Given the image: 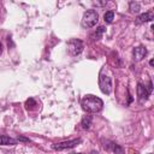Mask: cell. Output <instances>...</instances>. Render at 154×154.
<instances>
[{"label":"cell","mask_w":154,"mask_h":154,"mask_svg":"<svg viewBox=\"0 0 154 154\" xmlns=\"http://www.w3.org/2000/svg\"><path fill=\"white\" fill-rule=\"evenodd\" d=\"M149 154H150V153H149Z\"/></svg>","instance_id":"cell-22"},{"label":"cell","mask_w":154,"mask_h":154,"mask_svg":"<svg viewBox=\"0 0 154 154\" xmlns=\"http://www.w3.org/2000/svg\"><path fill=\"white\" fill-rule=\"evenodd\" d=\"M97 20H99V14H97V12H96L95 10H88V11L84 12L81 24H82L83 28L88 29V28H93V26L97 23Z\"/></svg>","instance_id":"cell-2"},{"label":"cell","mask_w":154,"mask_h":154,"mask_svg":"<svg viewBox=\"0 0 154 154\" xmlns=\"http://www.w3.org/2000/svg\"><path fill=\"white\" fill-rule=\"evenodd\" d=\"M16 143H17V141L10 136H6V135L0 136V146H10V144L13 146Z\"/></svg>","instance_id":"cell-9"},{"label":"cell","mask_w":154,"mask_h":154,"mask_svg":"<svg viewBox=\"0 0 154 154\" xmlns=\"http://www.w3.org/2000/svg\"><path fill=\"white\" fill-rule=\"evenodd\" d=\"M137 96H138V100L140 101H144L148 99L149 94L146 89V85H143L142 83H138L137 84Z\"/></svg>","instance_id":"cell-7"},{"label":"cell","mask_w":154,"mask_h":154,"mask_svg":"<svg viewBox=\"0 0 154 154\" xmlns=\"http://www.w3.org/2000/svg\"><path fill=\"white\" fill-rule=\"evenodd\" d=\"M113 18H114V13H113V11H107V12L103 14V19H105L106 23H112Z\"/></svg>","instance_id":"cell-13"},{"label":"cell","mask_w":154,"mask_h":154,"mask_svg":"<svg viewBox=\"0 0 154 154\" xmlns=\"http://www.w3.org/2000/svg\"><path fill=\"white\" fill-rule=\"evenodd\" d=\"M18 140H20V141H25V142H29V141H30L29 138H24V137H18Z\"/></svg>","instance_id":"cell-17"},{"label":"cell","mask_w":154,"mask_h":154,"mask_svg":"<svg viewBox=\"0 0 154 154\" xmlns=\"http://www.w3.org/2000/svg\"><path fill=\"white\" fill-rule=\"evenodd\" d=\"M82 142V138H75V140H70V141H64V142H59L52 146V148L54 150H63V149H69V148H73L76 146H78Z\"/></svg>","instance_id":"cell-5"},{"label":"cell","mask_w":154,"mask_h":154,"mask_svg":"<svg viewBox=\"0 0 154 154\" xmlns=\"http://www.w3.org/2000/svg\"><path fill=\"white\" fill-rule=\"evenodd\" d=\"M153 18H154V13H153L152 11H149V12H146V13L140 14V16L137 17V19H136V23H137V24H141V23L150 22V20H153Z\"/></svg>","instance_id":"cell-8"},{"label":"cell","mask_w":154,"mask_h":154,"mask_svg":"<svg viewBox=\"0 0 154 154\" xmlns=\"http://www.w3.org/2000/svg\"><path fill=\"white\" fill-rule=\"evenodd\" d=\"M99 87H100V90L106 95H109L112 91V79L108 75L103 73L102 70L99 75Z\"/></svg>","instance_id":"cell-3"},{"label":"cell","mask_w":154,"mask_h":154,"mask_svg":"<svg viewBox=\"0 0 154 154\" xmlns=\"http://www.w3.org/2000/svg\"><path fill=\"white\" fill-rule=\"evenodd\" d=\"M111 149L116 154H124V149L119 144H117V143H111Z\"/></svg>","instance_id":"cell-12"},{"label":"cell","mask_w":154,"mask_h":154,"mask_svg":"<svg viewBox=\"0 0 154 154\" xmlns=\"http://www.w3.org/2000/svg\"><path fill=\"white\" fill-rule=\"evenodd\" d=\"M105 26H99L97 29H96V31H95V34H94V40H100L101 38V36H102V34L105 32Z\"/></svg>","instance_id":"cell-14"},{"label":"cell","mask_w":154,"mask_h":154,"mask_svg":"<svg viewBox=\"0 0 154 154\" xmlns=\"http://www.w3.org/2000/svg\"><path fill=\"white\" fill-rule=\"evenodd\" d=\"M1 47H2V46H1V43H0V51H1Z\"/></svg>","instance_id":"cell-20"},{"label":"cell","mask_w":154,"mask_h":154,"mask_svg":"<svg viewBox=\"0 0 154 154\" xmlns=\"http://www.w3.org/2000/svg\"><path fill=\"white\" fill-rule=\"evenodd\" d=\"M82 107L88 113H97L103 107V101L100 97H96L94 95H85L82 99Z\"/></svg>","instance_id":"cell-1"},{"label":"cell","mask_w":154,"mask_h":154,"mask_svg":"<svg viewBox=\"0 0 154 154\" xmlns=\"http://www.w3.org/2000/svg\"><path fill=\"white\" fill-rule=\"evenodd\" d=\"M132 53H134V59L136 61H141L147 55V49L143 46H138V47L134 48V52Z\"/></svg>","instance_id":"cell-6"},{"label":"cell","mask_w":154,"mask_h":154,"mask_svg":"<svg viewBox=\"0 0 154 154\" xmlns=\"http://www.w3.org/2000/svg\"><path fill=\"white\" fill-rule=\"evenodd\" d=\"M129 8H130V11H131L132 13H137V12H140V10H141V5H140V2H137V1H130Z\"/></svg>","instance_id":"cell-11"},{"label":"cell","mask_w":154,"mask_h":154,"mask_svg":"<svg viewBox=\"0 0 154 154\" xmlns=\"http://www.w3.org/2000/svg\"><path fill=\"white\" fill-rule=\"evenodd\" d=\"M91 116H84L83 118H82V120H81V125H82V128L83 129H89L90 128V125H91Z\"/></svg>","instance_id":"cell-10"},{"label":"cell","mask_w":154,"mask_h":154,"mask_svg":"<svg viewBox=\"0 0 154 154\" xmlns=\"http://www.w3.org/2000/svg\"><path fill=\"white\" fill-rule=\"evenodd\" d=\"M89 154H99V153H97V152H96V150H91V152H90V153H89Z\"/></svg>","instance_id":"cell-18"},{"label":"cell","mask_w":154,"mask_h":154,"mask_svg":"<svg viewBox=\"0 0 154 154\" xmlns=\"http://www.w3.org/2000/svg\"><path fill=\"white\" fill-rule=\"evenodd\" d=\"M146 89H147L148 94L150 95V94H152V91H153V84H152V81H149V82H148V85L146 87Z\"/></svg>","instance_id":"cell-15"},{"label":"cell","mask_w":154,"mask_h":154,"mask_svg":"<svg viewBox=\"0 0 154 154\" xmlns=\"http://www.w3.org/2000/svg\"><path fill=\"white\" fill-rule=\"evenodd\" d=\"M149 64H150V66H153V65H154V60H150Z\"/></svg>","instance_id":"cell-19"},{"label":"cell","mask_w":154,"mask_h":154,"mask_svg":"<svg viewBox=\"0 0 154 154\" xmlns=\"http://www.w3.org/2000/svg\"><path fill=\"white\" fill-rule=\"evenodd\" d=\"M72 154H76V153H72Z\"/></svg>","instance_id":"cell-21"},{"label":"cell","mask_w":154,"mask_h":154,"mask_svg":"<svg viewBox=\"0 0 154 154\" xmlns=\"http://www.w3.org/2000/svg\"><path fill=\"white\" fill-rule=\"evenodd\" d=\"M83 48H84V45L81 40L78 38H71L69 42H67V49H69V53L73 57L76 55H79L82 52H83Z\"/></svg>","instance_id":"cell-4"},{"label":"cell","mask_w":154,"mask_h":154,"mask_svg":"<svg viewBox=\"0 0 154 154\" xmlns=\"http://www.w3.org/2000/svg\"><path fill=\"white\" fill-rule=\"evenodd\" d=\"M107 4V1H96V2H94V5H97V6H102V5H106Z\"/></svg>","instance_id":"cell-16"}]
</instances>
